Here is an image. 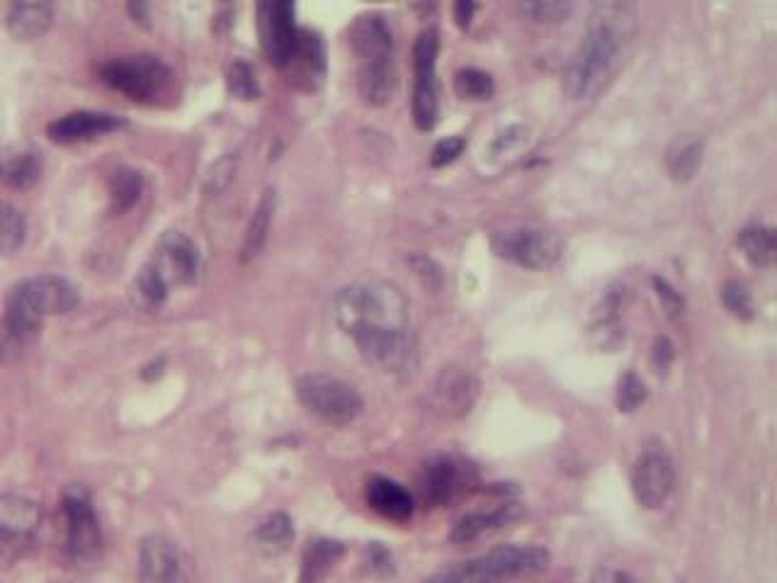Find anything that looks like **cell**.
I'll return each instance as SVG.
<instances>
[{
  "label": "cell",
  "instance_id": "6da1fadb",
  "mask_svg": "<svg viewBox=\"0 0 777 583\" xmlns=\"http://www.w3.org/2000/svg\"><path fill=\"white\" fill-rule=\"evenodd\" d=\"M335 324L355 341L362 357L382 372L416 363V333L404 290L386 280L350 282L333 300Z\"/></svg>",
  "mask_w": 777,
  "mask_h": 583
},
{
  "label": "cell",
  "instance_id": "7a4b0ae2",
  "mask_svg": "<svg viewBox=\"0 0 777 583\" xmlns=\"http://www.w3.org/2000/svg\"><path fill=\"white\" fill-rule=\"evenodd\" d=\"M634 28L636 15L632 6H598L579 46L563 69V95L571 101H593L603 93L622 66L626 49L632 44Z\"/></svg>",
  "mask_w": 777,
  "mask_h": 583
},
{
  "label": "cell",
  "instance_id": "3957f363",
  "mask_svg": "<svg viewBox=\"0 0 777 583\" xmlns=\"http://www.w3.org/2000/svg\"><path fill=\"white\" fill-rule=\"evenodd\" d=\"M79 306V290L64 278L40 275L10 290L0 319V363H12L40 336L46 316L69 314Z\"/></svg>",
  "mask_w": 777,
  "mask_h": 583
},
{
  "label": "cell",
  "instance_id": "277c9868",
  "mask_svg": "<svg viewBox=\"0 0 777 583\" xmlns=\"http://www.w3.org/2000/svg\"><path fill=\"white\" fill-rule=\"evenodd\" d=\"M549 562L547 550L537 544H504L476 560L462 562L437 572L425 583H504L525 574L540 572Z\"/></svg>",
  "mask_w": 777,
  "mask_h": 583
},
{
  "label": "cell",
  "instance_id": "5b68a950",
  "mask_svg": "<svg viewBox=\"0 0 777 583\" xmlns=\"http://www.w3.org/2000/svg\"><path fill=\"white\" fill-rule=\"evenodd\" d=\"M297 396L313 416L331 426H348L362 414L365 402L360 392L338 377L331 375H304L297 379Z\"/></svg>",
  "mask_w": 777,
  "mask_h": 583
},
{
  "label": "cell",
  "instance_id": "8992f818",
  "mask_svg": "<svg viewBox=\"0 0 777 583\" xmlns=\"http://www.w3.org/2000/svg\"><path fill=\"white\" fill-rule=\"evenodd\" d=\"M103 81L132 101H152L170 81V71L152 54L112 59L103 66Z\"/></svg>",
  "mask_w": 777,
  "mask_h": 583
},
{
  "label": "cell",
  "instance_id": "52a82bcc",
  "mask_svg": "<svg viewBox=\"0 0 777 583\" xmlns=\"http://www.w3.org/2000/svg\"><path fill=\"white\" fill-rule=\"evenodd\" d=\"M437 52H441V34L435 28L423 30L413 46V66H416V89H413V122L423 132H431L437 124Z\"/></svg>",
  "mask_w": 777,
  "mask_h": 583
},
{
  "label": "cell",
  "instance_id": "ba28073f",
  "mask_svg": "<svg viewBox=\"0 0 777 583\" xmlns=\"http://www.w3.org/2000/svg\"><path fill=\"white\" fill-rule=\"evenodd\" d=\"M494 251L520 268L547 270L561 258L563 243L555 231L547 229H512L496 236Z\"/></svg>",
  "mask_w": 777,
  "mask_h": 583
},
{
  "label": "cell",
  "instance_id": "9c48e42d",
  "mask_svg": "<svg viewBox=\"0 0 777 583\" xmlns=\"http://www.w3.org/2000/svg\"><path fill=\"white\" fill-rule=\"evenodd\" d=\"M61 511L66 520V548L73 560H95L100 552V530L91 496L81 487L66 489L61 499Z\"/></svg>",
  "mask_w": 777,
  "mask_h": 583
},
{
  "label": "cell",
  "instance_id": "30bf717a",
  "mask_svg": "<svg viewBox=\"0 0 777 583\" xmlns=\"http://www.w3.org/2000/svg\"><path fill=\"white\" fill-rule=\"evenodd\" d=\"M258 32L270 64L280 69L290 66L299 40L294 6L287 3V0L262 3L258 8Z\"/></svg>",
  "mask_w": 777,
  "mask_h": 583
},
{
  "label": "cell",
  "instance_id": "8fae6325",
  "mask_svg": "<svg viewBox=\"0 0 777 583\" xmlns=\"http://www.w3.org/2000/svg\"><path fill=\"white\" fill-rule=\"evenodd\" d=\"M675 487V465L669 452L646 450L632 467L634 499L644 508H661Z\"/></svg>",
  "mask_w": 777,
  "mask_h": 583
},
{
  "label": "cell",
  "instance_id": "7c38bea8",
  "mask_svg": "<svg viewBox=\"0 0 777 583\" xmlns=\"http://www.w3.org/2000/svg\"><path fill=\"white\" fill-rule=\"evenodd\" d=\"M148 263L158 270V275L166 280L168 288H173V284H193L199 275L197 246L180 231L163 233L156 253Z\"/></svg>",
  "mask_w": 777,
  "mask_h": 583
},
{
  "label": "cell",
  "instance_id": "4fadbf2b",
  "mask_svg": "<svg viewBox=\"0 0 777 583\" xmlns=\"http://www.w3.org/2000/svg\"><path fill=\"white\" fill-rule=\"evenodd\" d=\"M476 396H479V382L469 369L447 367L443 369L431 387V406L443 418H462L467 416Z\"/></svg>",
  "mask_w": 777,
  "mask_h": 583
},
{
  "label": "cell",
  "instance_id": "5bb4252c",
  "mask_svg": "<svg viewBox=\"0 0 777 583\" xmlns=\"http://www.w3.org/2000/svg\"><path fill=\"white\" fill-rule=\"evenodd\" d=\"M42 525V508L30 496L0 493V544H22Z\"/></svg>",
  "mask_w": 777,
  "mask_h": 583
},
{
  "label": "cell",
  "instance_id": "9a60e30c",
  "mask_svg": "<svg viewBox=\"0 0 777 583\" xmlns=\"http://www.w3.org/2000/svg\"><path fill=\"white\" fill-rule=\"evenodd\" d=\"M122 117L110 113H95V110H79V113H69L49 124V139L56 144H79L95 139V136L112 134L124 127Z\"/></svg>",
  "mask_w": 777,
  "mask_h": 583
},
{
  "label": "cell",
  "instance_id": "2e32d148",
  "mask_svg": "<svg viewBox=\"0 0 777 583\" xmlns=\"http://www.w3.org/2000/svg\"><path fill=\"white\" fill-rule=\"evenodd\" d=\"M139 581L142 583H180V554L168 538L163 535L144 538L139 548Z\"/></svg>",
  "mask_w": 777,
  "mask_h": 583
},
{
  "label": "cell",
  "instance_id": "e0dca14e",
  "mask_svg": "<svg viewBox=\"0 0 777 583\" xmlns=\"http://www.w3.org/2000/svg\"><path fill=\"white\" fill-rule=\"evenodd\" d=\"M462 483H465V471H462L459 462L445 455L433 457V460L423 467L421 496L428 506H443L455 499Z\"/></svg>",
  "mask_w": 777,
  "mask_h": 583
},
{
  "label": "cell",
  "instance_id": "ac0fdd59",
  "mask_svg": "<svg viewBox=\"0 0 777 583\" xmlns=\"http://www.w3.org/2000/svg\"><path fill=\"white\" fill-rule=\"evenodd\" d=\"M350 46H353L360 64H365V61L392 59V30H388V24L382 15H362L353 22V28H350Z\"/></svg>",
  "mask_w": 777,
  "mask_h": 583
},
{
  "label": "cell",
  "instance_id": "d6986e66",
  "mask_svg": "<svg viewBox=\"0 0 777 583\" xmlns=\"http://www.w3.org/2000/svg\"><path fill=\"white\" fill-rule=\"evenodd\" d=\"M42 176V156L34 146L8 144L0 148V180L12 188H30Z\"/></svg>",
  "mask_w": 777,
  "mask_h": 583
},
{
  "label": "cell",
  "instance_id": "ffe728a7",
  "mask_svg": "<svg viewBox=\"0 0 777 583\" xmlns=\"http://www.w3.org/2000/svg\"><path fill=\"white\" fill-rule=\"evenodd\" d=\"M367 503L372 511H377L386 520H394V523H406L416 511L413 496L401 483L386 477H374L367 481Z\"/></svg>",
  "mask_w": 777,
  "mask_h": 583
},
{
  "label": "cell",
  "instance_id": "44dd1931",
  "mask_svg": "<svg viewBox=\"0 0 777 583\" xmlns=\"http://www.w3.org/2000/svg\"><path fill=\"white\" fill-rule=\"evenodd\" d=\"M358 91L367 105H386L396 93V69L394 59L365 61L358 71Z\"/></svg>",
  "mask_w": 777,
  "mask_h": 583
},
{
  "label": "cell",
  "instance_id": "7402d4cb",
  "mask_svg": "<svg viewBox=\"0 0 777 583\" xmlns=\"http://www.w3.org/2000/svg\"><path fill=\"white\" fill-rule=\"evenodd\" d=\"M518 516H520V508L516 503H506L500 508H494V511L488 513H469L457 520V525L453 528V532H449V540L455 544H472L508 525L510 520Z\"/></svg>",
  "mask_w": 777,
  "mask_h": 583
},
{
  "label": "cell",
  "instance_id": "603a6c76",
  "mask_svg": "<svg viewBox=\"0 0 777 583\" xmlns=\"http://www.w3.org/2000/svg\"><path fill=\"white\" fill-rule=\"evenodd\" d=\"M54 22V8L49 3H15L8 12V30L20 42L42 37Z\"/></svg>",
  "mask_w": 777,
  "mask_h": 583
},
{
  "label": "cell",
  "instance_id": "cb8c5ba5",
  "mask_svg": "<svg viewBox=\"0 0 777 583\" xmlns=\"http://www.w3.org/2000/svg\"><path fill=\"white\" fill-rule=\"evenodd\" d=\"M702 154H705V144L695 134H683L678 139H673L666 148V168L675 183H687L695 178V173L702 166Z\"/></svg>",
  "mask_w": 777,
  "mask_h": 583
},
{
  "label": "cell",
  "instance_id": "d4e9b609",
  "mask_svg": "<svg viewBox=\"0 0 777 583\" xmlns=\"http://www.w3.org/2000/svg\"><path fill=\"white\" fill-rule=\"evenodd\" d=\"M274 207H278V195H274L272 188H268L266 192H262V197L258 200L256 212L248 221V229H246V236H244V246H241V260H244V263L258 258L262 248H266L268 233H270V227H272Z\"/></svg>",
  "mask_w": 777,
  "mask_h": 583
},
{
  "label": "cell",
  "instance_id": "484cf974",
  "mask_svg": "<svg viewBox=\"0 0 777 583\" xmlns=\"http://www.w3.org/2000/svg\"><path fill=\"white\" fill-rule=\"evenodd\" d=\"M738 246H742V251L750 263L758 268H768L775 260V251H777L775 229L760 227V225L746 227L742 233H738Z\"/></svg>",
  "mask_w": 777,
  "mask_h": 583
},
{
  "label": "cell",
  "instance_id": "4316f807",
  "mask_svg": "<svg viewBox=\"0 0 777 583\" xmlns=\"http://www.w3.org/2000/svg\"><path fill=\"white\" fill-rule=\"evenodd\" d=\"M144 190V178L139 170L122 166L110 178V200H112V212H127L130 207L136 205V200L142 197Z\"/></svg>",
  "mask_w": 777,
  "mask_h": 583
},
{
  "label": "cell",
  "instance_id": "83f0119b",
  "mask_svg": "<svg viewBox=\"0 0 777 583\" xmlns=\"http://www.w3.org/2000/svg\"><path fill=\"white\" fill-rule=\"evenodd\" d=\"M28 236V221H24L18 207L0 202V256H12L20 251Z\"/></svg>",
  "mask_w": 777,
  "mask_h": 583
},
{
  "label": "cell",
  "instance_id": "f1b7e54d",
  "mask_svg": "<svg viewBox=\"0 0 777 583\" xmlns=\"http://www.w3.org/2000/svg\"><path fill=\"white\" fill-rule=\"evenodd\" d=\"M292 520L284 513H274L268 520H262L260 528L256 530V540L260 544V550L266 552H282L287 550V544L292 542Z\"/></svg>",
  "mask_w": 777,
  "mask_h": 583
},
{
  "label": "cell",
  "instance_id": "f546056e",
  "mask_svg": "<svg viewBox=\"0 0 777 583\" xmlns=\"http://www.w3.org/2000/svg\"><path fill=\"white\" fill-rule=\"evenodd\" d=\"M168 290L170 288L166 284V280L158 275V270L152 263H146L139 270V275H136V280H134L136 300H139V304L146 306V309H156V306H160L163 302H166Z\"/></svg>",
  "mask_w": 777,
  "mask_h": 583
},
{
  "label": "cell",
  "instance_id": "4dcf8cb0",
  "mask_svg": "<svg viewBox=\"0 0 777 583\" xmlns=\"http://www.w3.org/2000/svg\"><path fill=\"white\" fill-rule=\"evenodd\" d=\"M455 93L462 101H488L494 95V79L479 69H462L455 76Z\"/></svg>",
  "mask_w": 777,
  "mask_h": 583
},
{
  "label": "cell",
  "instance_id": "1f68e13d",
  "mask_svg": "<svg viewBox=\"0 0 777 583\" xmlns=\"http://www.w3.org/2000/svg\"><path fill=\"white\" fill-rule=\"evenodd\" d=\"M236 170H238V156L236 154H224L219 160H215V164L209 166L205 183H203L205 197H217L227 190L229 185L234 183Z\"/></svg>",
  "mask_w": 777,
  "mask_h": 583
},
{
  "label": "cell",
  "instance_id": "d6a6232c",
  "mask_svg": "<svg viewBox=\"0 0 777 583\" xmlns=\"http://www.w3.org/2000/svg\"><path fill=\"white\" fill-rule=\"evenodd\" d=\"M227 85H229V93L234 97H241V101H256L260 95L256 71L250 69V64H246V61H234L227 73Z\"/></svg>",
  "mask_w": 777,
  "mask_h": 583
},
{
  "label": "cell",
  "instance_id": "836d02e7",
  "mask_svg": "<svg viewBox=\"0 0 777 583\" xmlns=\"http://www.w3.org/2000/svg\"><path fill=\"white\" fill-rule=\"evenodd\" d=\"M522 15H528L535 22H547V24H557L571 18L573 12V3H567V0H532V3H522L520 6Z\"/></svg>",
  "mask_w": 777,
  "mask_h": 583
},
{
  "label": "cell",
  "instance_id": "e575fe53",
  "mask_svg": "<svg viewBox=\"0 0 777 583\" xmlns=\"http://www.w3.org/2000/svg\"><path fill=\"white\" fill-rule=\"evenodd\" d=\"M644 402H646L644 379L634 375V372H626V375H622V379L618 384V408L624 414H632Z\"/></svg>",
  "mask_w": 777,
  "mask_h": 583
},
{
  "label": "cell",
  "instance_id": "d590c367",
  "mask_svg": "<svg viewBox=\"0 0 777 583\" xmlns=\"http://www.w3.org/2000/svg\"><path fill=\"white\" fill-rule=\"evenodd\" d=\"M722 302L736 319H742V321L754 319V302H750V294L742 282H736V280L724 282Z\"/></svg>",
  "mask_w": 777,
  "mask_h": 583
},
{
  "label": "cell",
  "instance_id": "8d00e7d4",
  "mask_svg": "<svg viewBox=\"0 0 777 583\" xmlns=\"http://www.w3.org/2000/svg\"><path fill=\"white\" fill-rule=\"evenodd\" d=\"M467 148V142L462 139V136H447V139H441L435 144L433 148V154H431V164L435 168H443L447 164H453V160H457L462 156V152Z\"/></svg>",
  "mask_w": 777,
  "mask_h": 583
},
{
  "label": "cell",
  "instance_id": "74e56055",
  "mask_svg": "<svg viewBox=\"0 0 777 583\" xmlns=\"http://www.w3.org/2000/svg\"><path fill=\"white\" fill-rule=\"evenodd\" d=\"M654 288H656L661 304L666 306L669 314L675 316V314L683 312V296L678 294V290L673 288V284H669L666 280H661V278H654Z\"/></svg>",
  "mask_w": 777,
  "mask_h": 583
},
{
  "label": "cell",
  "instance_id": "f35d334b",
  "mask_svg": "<svg viewBox=\"0 0 777 583\" xmlns=\"http://www.w3.org/2000/svg\"><path fill=\"white\" fill-rule=\"evenodd\" d=\"M525 139H528V129H525V127H510L504 134H498V139L494 142V152L498 156L510 154L516 146H522Z\"/></svg>",
  "mask_w": 777,
  "mask_h": 583
},
{
  "label": "cell",
  "instance_id": "ab89813d",
  "mask_svg": "<svg viewBox=\"0 0 777 583\" xmlns=\"http://www.w3.org/2000/svg\"><path fill=\"white\" fill-rule=\"evenodd\" d=\"M673 357H675L673 343H671L669 339H656L654 353H651V360H654V367H656L659 375H666L671 363H673Z\"/></svg>",
  "mask_w": 777,
  "mask_h": 583
},
{
  "label": "cell",
  "instance_id": "60d3db41",
  "mask_svg": "<svg viewBox=\"0 0 777 583\" xmlns=\"http://www.w3.org/2000/svg\"><path fill=\"white\" fill-rule=\"evenodd\" d=\"M408 263H411V266H413V270H416L418 275H421V278H425V280H431V278H441V268H437L428 256H413V258L408 260Z\"/></svg>",
  "mask_w": 777,
  "mask_h": 583
},
{
  "label": "cell",
  "instance_id": "b9f144b4",
  "mask_svg": "<svg viewBox=\"0 0 777 583\" xmlns=\"http://www.w3.org/2000/svg\"><path fill=\"white\" fill-rule=\"evenodd\" d=\"M472 15H474V3H467V0H462V3L455 6V20H457V24H459L462 30L469 28Z\"/></svg>",
  "mask_w": 777,
  "mask_h": 583
},
{
  "label": "cell",
  "instance_id": "7bdbcfd3",
  "mask_svg": "<svg viewBox=\"0 0 777 583\" xmlns=\"http://www.w3.org/2000/svg\"><path fill=\"white\" fill-rule=\"evenodd\" d=\"M130 12L136 18L139 24H148V6L146 3H132Z\"/></svg>",
  "mask_w": 777,
  "mask_h": 583
}]
</instances>
